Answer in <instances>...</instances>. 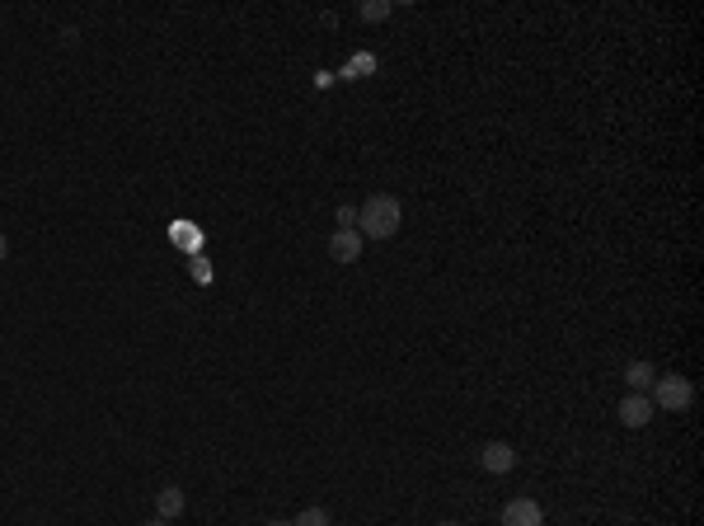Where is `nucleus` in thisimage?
Returning a JSON list of instances; mask_svg holds the SVG:
<instances>
[{
    "label": "nucleus",
    "mask_w": 704,
    "mask_h": 526,
    "mask_svg": "<svg viewBox=\"0 0 704 526\" xmlns=\"http://www.w3.org/2000/svg\"><path fill=\"white\" fill-rule=\"evenodd\" d=\"M141 526H169V522H165V517H155V522H141Z\"/></svg>",
    "instance_id": "obj_13"
},
{
    "label": "nucleus",
    "mask_w": 704,
    "mask_h": 526,
    "mask_svg": "<svg viewBox=\"0 0 704 526\" xmlns=\"http://www.w3.org/2000/svg\"><path fill=\"white\" fill-rule=\"evenodd\" d=\"M648 400H653L658 414H686L695 404V386H690V376H658L653 390H648Z\"/></svg>",
    "instance_id": "obj_2"
},
{
    "label": "nucleus",
    "mask_w": 704,
    "mask_h": 526,
    "mask_svg": "<svg viewBox=\"0 0 704 526\" xmlns=\"http://www.w3.org/2000/svg\"><path fill=\"white\" fill-rule=\"evenodd\" d=\"M10 259V240H5V235H0V263Z\"/></svg>",
    "instance_id": "obj_12"
},
{
    "label": "nucleus",
    "mask_w": 704,
    "mask_h": 526,
    "mask_svg": "<svg viewBox=\"0 0 704 526\" xmlns=\"http://www.w3.org/2000/svg\"><path fill=\"white\" fill-rule=\"evenodd\" d=\"M338 231H357V207H348V202L338 207Z\"/></svg>",
    "instance_id": "obj_11"
},
{
    "label": "nucleus",
    "mask_w": 704,
    "mask_h": 526,
    "mask_svg": "<svg viewBox=\"0 0 704 526\" xmlns=\"http://www.w3.org/2000/svg\"><path fill=\"white\" fill-rule=\"evenodd\" d=\"M362 19H371V24H376V19H390V5H385V0H371V5H362Z\"/></svg>",
    "instance_id": "obj_10"
},
{
    "label": "nucleus",
    "mask_w": 704,
    "mask_h": 526,
    "mask_svg": "<svg viewBox=\"0 0 704 526\" xmlns=\"http://www.w3.org/2000/svg\"><path fill=\"white\" fill-rule=\"evenodd\" d=\"M653 381H658V367H653V362H629L625 367V386L634 390V395H648Z\"/></svg>",
    "instance_id": "obj_7"
},
{
    "label": "nucleus",
    "mask_w": 704,
    "mask_h": 526,
    "mask_svg": "<svg viewBox=\"0 0 704 526\" xmlns=\"http://www.w3.org/2000/svg\"><path fill=\"white\" fill-rule=\"evenodd\" d=\"M291 526H334V517H329V508H306Z\"/></svg>",
    "instance_id": "obj_9"
},
{
    "label": "nucleus",
    "mask_w": 704,
    "mask_h": 526,
    "mask_svg": "<svg viewBox=\"0 0 704 526\" xmlns=\"http://www.w3.org/2000/svg\"><path fill=\"white\" fill-rule=\"evenodd\" d=\"M437 526H460V522H437Z\"/></svg>",
    "instance_id": "obj_15"
},
{
    "label": "nucleus",
    "mask_w": 704,
    "mask_h": 526,
    "mask_svg": "<svg viewBox=\"0 0 704 526\" xmlns=\"http://www.w3.org/2000/svg\"><path fill=\"white\" fill-rule=\"evenodd\" d=\"M184 508H188V494H184V489H174V484H165V489L155 494V512H160L165 522H174Z\"/></svg>",
    "instance_id": "obj_8"
},
{
    "label": "nucleus",
    "mask_w": 704,
    "mask_h": 526,
    "mask_svg": "<svg viewBox=\"0 0 704 526\" xmlns=\"http://www.w3.org/2000/svg\"><path fill=\"white\" fill-rule=\"evenodd\" d=\"M479 465H484L489 475H512V470H517V451L507 447V442H484V447H479Z\"/></svg>",
    "instance_id": "obj_3"
},
{
    "label": "nucleus",
    "mask_w": 704,
    "mask_h": 526,
    "mask_svg": "<svg viewBox=\"0 0 704 526\" xmlns=\"http://www.w3.org/2000/svg\"><path fill=\"white\" fill-rule=\"evenodd\" d=\"M404 226V202L395 193H371L362 207H357V231L362 240H390V235Z\"/></svg>",
    "instance_id": "obj_1"
},
{
    "label": "nucleus",
    "mask_w": 704,
    "mask_h": 526,
    "mask_svg": "<svg viewBox=\"0 0 704 526\" xmlns=\"http://www.w3.org/2000/svg\"><path fill=\"white\" fill-rule=\"evenodd\" d=\"M503 526H545V508L536 498H512L503 508Z\"/></svg>",
    "instance_id": "obj_4"
},
{
    "label": "nucleus",
    "mask_w": 704,
    "mask_h": 526,
    "mask_svg": "<svg viewBox=\"0 0 704 526\" xmlns=\"http://www.w3.org/2000/svg\"><path fill=\"white\" fill-rule=\"evenodd\" d=\"M329 259H334V263H357V259H362V231H334V235H329Z\"/></svg>",
    "instance_id": "obj_6"
},
{
    "label": "nucleus",
    "mask_w": 704,
    "mask_h": 526,
    "mask_svg": "<svg viewBox=\"0 0 704 526\" xmlns=\"http://www.w3.org/2000/svg\"><path fill=\"white\" fill-rule=\"evenodd\" d=\"M653 414H658V409H653L648 395H634V390H629L625 400H620V423H625V428H648Z\"/></svg>",
    "instance_id": "obj_5"
},
{
    "label": "nucleus",
    "mask_w": 704,
    "mask_h": 526,
    "mask_svg": "<svg viewBox=\"0 0 704 526\" xmlns=\"http://www.w3.org/2000/svg\"><path fill=\"white\" fill-rule=\"evenodd\" d=\"M263 526H291V522H263Z\"/></svg>",
    "instance_id": "obj_14"
}]
</instances>
